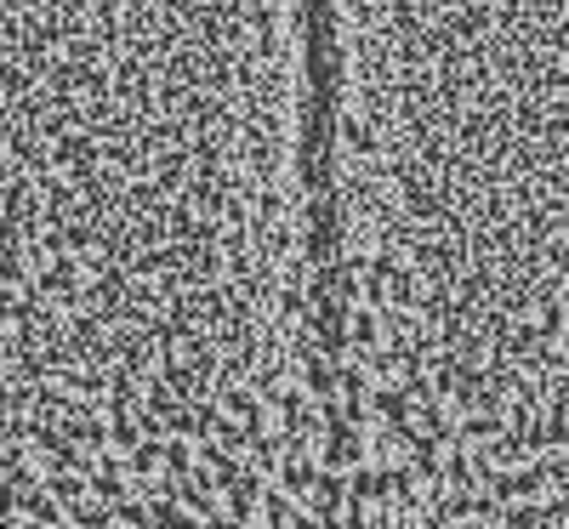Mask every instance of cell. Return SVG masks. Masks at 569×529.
Instances as JSON below:
<instances>
[{"label": "cell", "instance_id": "6da1fadb", "mask_svg": "<svg viewBox=\"0 0 569 529\" xmlns=\"http://www.w3.org/2000/svg\"><path fill=\"white\" fill-rule=\"evenodd\" d=\"M0 529H342L308 0H0Z\"/></svg>", "mask_w": 569, "mask_h": 529}]
</instances>
